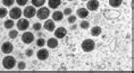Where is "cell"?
I'll return each mask as SVG.
<instances>
[{
  "instance_id": "obj_20",
  "label": "cell",
  "mask_w": 134,
  "mask_h": 73,
  "mask_svg": "<svg viewBox=\"0 0 134 73\" xmlns=\"http://www.w3.org/2000/svg\"><path fill=\"white\" fill-rule=\"evenodd\" d=\"M31 1H32V6H33V7L40 8V7H43V6H44L47 0H31Z\"/></svg>"
},
{
  "instance_id": "obj_8",
  "label": "cell",
  "mask_w": 134,
  "mask_h": 73,
  "mask_svg": "<svg viewBox=\"0 0 134 73\" xmlns=\"http://www.w3.org/2000/svg\"><path fill=\"white\" fill-rule=\"evenodd\" d=\"M86 9L89 11H97L99 9V0H88Z\"/></svg>"
},
{
  "instance_id": "obj_1",
  "label": "cell",
  "mask_w": 134,
  "mask_h": 73,
  "mask_svg": "<svg viewBox=\"0 0 134 73\" xmlns=\"http://www.w3.org/2000/svg\"><path fill=\"white\" fill-rule=\"evenodd\" d=\"M16 59L14 56H10V55H7L5 56L4 60H2V66L6 69V70H13L16 66Z\"/></svg>"
},
{
  "instance_id": "obj_24",
  "label": "cell",
  "mask_w": 134,
  "mask_h": 73,
  "mask_svg": "<svg viewBox=\"0 0 134 73\" xmlns=\"http://www.w3.org/2000/svg\"><path fill=\"white\" fill-rule=\"evenodd\" d=\"M8 15V10L6 7H0V18H5Z\"/></svg>"
},
{
  "instance_id": "obj_10",
  "label": "cell",
  "mask_w": 134,
  "mask_h": 73,
  "mask_svg": "<svg viewBox=\"0 0 134 73\" xmlns=\"http://www.w3.org/2000/svg\"><path fill=\"white\" fill-rule=\"evenodd\" d=\"M36 57H38V60H40V61H46V60L49 57V52H48V49L41 47V48H40L39 51H38V53H36Z\"/></svg>"
},
{
  "instance_id": "obj_25",
  "label": "cell",
  "mask_w": 134,
  "mask_h": 73,
  "mask_svg": "<svg viewBox=\"0 0 134 73\" xmlns=\"http://www.w3.org/2000/svg\"><path fill=\"white\" fill-rule=\"evenodd\" d=\"M0 1L4 4L5 7H10V6L14 5V2H15V0H0Z\"/></svg>"
},
{
  "instance_id": "obj_23",
  "label": "cell",
  "mask_w": 134,
  "mask_h": 73,
  "mask_svg": "<svg viewBox=\"0 0 134 73\" xmlns=\"http://www.w3.org/2000/svg\"><path fill=\"white\" fill-rule=\"evenodd\" d=\"M80 27L82 29H89L90 28V23L88 20H82L80 23Z\"/></svg>"
},
{
  "instance_id": "obj_29",
  "label": "cell",
  "mask_w": 134,
  "mask_h": 73,
  "mask_svg": "<svg viewBox=\"0 0 134 73\" xmlns=\"http://www.w3.org/2000/svg\"><path fill=\"white\" fill-rule=\"evenodd\" d=\"M67 21L69 23V24H75V21H76V16L74 15H69L68 16V18H67Z\"/></svg>"
},
{
  "instance_id": "obj_32",
  "label": "cell",
  "mask_w": 134,
  "mask_h": 73,
  "mask_svg": "<svg viewBox=\"0 0 134 73\" xmlns=\"http://www.w3.org/2000/svg\"><path fill=\"white\" fill-rule=\"evenodd\" d=\"M33 53H34V52H33L32 48H27V49L25 51V55L27 56V57H31V56L33 55Z\"/></svg>"
},
{
  "instance_id": "obj_21",
  "label": "cell",
  "mask_w": 134,
  "mask_h": 73,
  "mask_svg": "<svg viewBox=\"0 0 134 73\" xmlns=\"http://www.w3.org/2000/svg\"><path fill=\"white\" fill-rule=\"evenodd\" d=\"M14 25H15V23L13 19H7L5 23H4V26H5V28H7L8 31L9 29H12L13 27H14Z\"/></svg>"
},
{
  "instance_id": "obj_16",
  "label": "cell",
  "mask_w": 134,
  "mask_h": 73,
  "mask_svg": "<svg viewBox=\"0 0 134 73\" xmlns=\"http://www.w3.org/2000/svg\"><path fill=\"white\" fill-rule=\"evenodd\" d=\"M60 5H62V0H48L49 9H57Z\"/></svg>"
},
{
  "instance_id": "obj_11",
  "label": "cell",
  "mask_w": 134,
  "mask_h": 73,
  "mask_svg": "<svg viewBox=\"0 0 134 73\" xmlns=\"http://www.w3.org/2000/svg\"><path fill=\"white\" fill-rule=\"evenodd\" d=\"M16 25H17V28L19 29V31H23V32H25L26 29L30 27V23H29V20L26 18L25 19H21V18H19Z\"/></svg>"
},
{
  "instance_id": "obj_18",
  "label": "cell",
  "mask_w": 134,
  "mask_h": 73,
  "mask_svg": "<svg viewBox=\"0 0 134 73\" xmlns=\"http://www.w3.org/2000/svg\"><path fill=\"white\" fill-rule=\"evenodd\" d=\"M102 29L100 26H94V27L91 28V31H90V34H91V36H93V37H97V36H99L100 34H101Z\"/></svg>"
},
{
  "instance_id": "obj_3",
  "label": "cell",
  "mask_w": 134,
  "mask_h": 73,
  "mask_svg": "<svg viewBox=\"0 0 134 73\" xmlns=\"http://www.w3.org/2000/svg\"><path fill=\"white\" fill-rule=\"evenodd\" d=\"M81 47H82L83 51L86 52V53L92 52L93 49L96 48V43H94V41H93V39H91V38L84 39V41L82 42V44H81Z\"/></svg>"
},
{
  "instance_id": "obj_31",
  "label": "cell",
  "mask_w": 134,
  "mask_h": 73,
  "mask_svg": "<svg viewBox=\"0 0 134 73\" xmlns=\"http://www.w3.org/2000/svg\"><path fill=\"white\" fill-rule=\"evenodd\" d=\"M72 12H73V10H72V8H69V7H67V8H65V10L63 11V14L65 15V16H69V15H72Z\"/></svg>"
},
{
  "instance_id": "obj_33",
  "label": "cell",
  "mask_w": 134,
  "mask_h": 73,
  "mask_svg": "<svg viewBox=\"0 0 134 73\" xmlns=\"http://www.w3.org/2000/svg\"><path fill=\"white\" fill-rule=\"evenodd\" d=\"M76 28H77V26H76L75 24H74V25H73V26H72V29H73V31H74V29H76Z\"/></svg>"
},
{
  "instance_id": "obj_2",
  "label": "cell",
  "mask_w": 134,
  "mask_h": 73,
  "mask_svg": "<svg viewBox=\"0 0 134 73\" xmlns=\"http://www.w3.org/2000/svg\"><path fill=\"white\" fill-rule=\"evenodd\" d=\"M103 17L108 20H114L120 17V12L118 10H114V9H105L103 10Z\"/></svg>"
},
{
  "instance_id": "obj_30",
  "label": "cell",
  "mask_w": 134,
  "mask_h": 73,
  "mask_svg": "<svg viewBox=\"0 0 134 73\" xmlns=\"http://www.w3.org/2000/svg\"><path fill=\"white\" fill-rule=\"evenodd\" d=\"M15 2H17L18 7H21V6H26L29 2V0H15Z\"/></svg>"
},
{
  "instance_id": "obj_28",
  "label": "cell",
  "mask_w": 134,
  "mask_h": 73,
  "mask_svg": "<svg viewBox=\"0 0 134 73\" xmlns=\"http://www.w3.org/2000/svg\"><path fill=\"white\" fill-rule=\"evenodd\" d=\"M41 28H42V24H41V23H34V24H33V29H34L35 32L41 31Z\"/></svg>"
},
{
  "instance_id": "obj_15",
  "label": "cell",
  "mask_w": 134,
  "mask_h": 73,
  "mask_svg": "<svg viewBox=\"0 0 134 73\" xmlns=\"http://www.w3.org/2000/svg\"><path fill=\"white\" fill-rule=\"evenodd\" d=\"M51 17H52V20H53V21H55V23H58V21H62V20H63L64 14H63V11L56 10V11L51 15Z\"/></svg>"
},
{
  "instance_id": "obj_26",
  "label": "cell",
  "mask_w": 134,
  "mask_h": 73,
  "mask_svg": "<svg viewBox=\"0 0 134 73\" xmlns=\"http://www.w3.org/2000/svg\"><path fill=\"white\" fill-rule=\"evenodd\" d=\"M16 65H17L18 70H25L26 69V63L24 61H19L18 63H16Z\"/></svg>"
},
{
  "instance_id": "obj_13",
  "label": "cell",
  "mask_w": 134,
  "mask_h": 73,
  "mask_svg": "<svg viewBox=\"0 0 134 73\" xmlns=\"http://www.w3.org/2000/svg\"><path fill=\"white\" fill-rule=\"evenodd\" d=\"M43 27H44V29L48 32H53L56 29L55 21H53L52 19H46L44 24H43Z\"/></svg>"
},
{
  "instance_id": "obj_9",
  "label": "cell",
  "mask_w": 134,
  "mask_h": 73,
  "mask_svg": "<svg viewBox=\"0 0 134 73\" xmlns=\"http://www.w3.org/2000/svg\"><path fill=\"white\" fill-rule=\"evenodd\" d=\"M1 46V52L5 53V54H10V53L14 51V45L12 44L10 42H5Z\"/></svg>"
},
{
  "instance_id": "obj_4",
  "label": "cell",
  "mask_w": 134,
  "mask_h": 73,
  "mask_svg": "<svg viewBox=\"0 0 134 73\" xmlns=\"http://www.w3.org/2000/svg\"><path fill=\"white\" fill-rule=\"evenodd\" d=\"M35 15L38 16V18L40 20H46L50 16V9L48 7H40Z\"/></svg>"
},
{
  "instance_id": "obj_17",
  "label": "cell",
  "mask_w": 134,
  "mask_h": 73,
  "mask_svg": "<svg viewBox=\"0 0 134 73\" xmlns=\"http://www.w3.org/2000/svg\"><path fill=\"white\" fill-rule=\"evenodd\" d=\"M47 46L49 48H56L58 46V39L56 37H50L48 41H47Z\"/></svg>"
},
{
  "instance_id": "obj_35",
  "label": "cell",
  "mask_w": 134,
  "mask_h": 73,
  "mask_svg": "<svg viewBox=\"0 0 134 73\" xmlns=\"http://www.w3.org/2000/svg\"><path fill=\"white\" fill-rule=\"evenodd\" d=\"M81 1H88V0H81Z\"/></svg>"
},
{
  "instance_id": "obj_6",
  "label": "cell",
  "mask_w": 134,
  "mask_h": 73,
  "mask_svg": "<svg viewBox=\"0 0 134 73\" xmlns=\"http://www.w3.org/2000/svg\"><path fill=\"white\" fill-rule=\"evenodd\" d=\"M22 42L24 43V44H31V43L34 42V34L31 32H24L22 35Z\"/></svg>"
},
{
  "instance_id": "obj_12",
  "label": "cell",
  "mask_w": 134,
  "mask_h": 73,
  "mask_svg": "<svg viewBox=\"0 0 134 73\" xmlns=\"http://www.w3.org/2000/svg\"><path fill=\"white\" fill-rule=\"evenodd\" d=\"M53 32H55V37L57 39H62L67 35V29L65 27H58V28H56Z\"/></svg>"
},
{
  "instance_id": "obj_5",
  "label": "cell",
  "mask_w": 134,
  "mask_h": 73,
  "mask_svg": "<svg viewBox=\"0 0 134 73\" xmlns=\"http://www.w3.org/2000/svg\"><path fill=\"white\" fill-rule=\"evenodd\" d=\"M22 14L24 15V17L27 19V18H33L36 14V10H35V7L33 6H26L25 9L22 11Z\"/></svg>"
},
{
  "instance_id": "obj_14",
  "label": "cell",
  "mask_w": 134,
  "mask_h": 73,
  "mask_svg": "<svg viewBox=\"0 0 134 73\" xmlns=\"http://www.w3.org/2000/svg\"><path fill=\"white\" fill-rule=\"evenodd\" d=\"M89 16V10L84 7H80L77 10H76V17L81 18V19H84Z\"/></svg>"
},
{
  "instance_id": "obj_34",
  "label": "cell",
  "mask_w": 134,
  "mask_h": 73,
  "mask_svg": "<svg viewBox=\"0 0 134 73\" xmlns=\"http://www.w3.org/2000/svg\"><path fill=\"white\" fill-rule=\"evenodd\" d=\"M67 1H74V0H67Z\"/></svg>"
},
{
  "instance_id": "obj_22",
  "label": "cell",
  "mask_w": 134,
  "mask_h": 73,
  "mask_svg": "<svg viewBox=\"0 0 134 73\" xmlns=\"http://www.w3.org/2000/svg\"><path fill=\"white\" fill-rule=\"evenodd\" d=\"M8 36H9V38H10V39L17 38V36H18V31H16V29H9Z\"/></svg>"
},
{
  "instance_id": "obj_7",
  "label": "cell",
  "mask_w": 134,
  "mask_h": 73,
  "mask_svg": "<svg viewBox=\"0 0 134 73\" xmlns=\"http://www.w3.org/2000/svg\"><path fill=\"white\" fill-rule=\"evenodd\" d=\"M22 9L19 7H13L10 9V11H9V16H10V18L14 20V19H19L22 16Z\"/></svg>"
},
{
  "instance_id": "obj_27",
  "label": "cell",
  "mask_w": 134,
  "mask_h": 73,
  "mask_svg": "<svg viewBox=\"0 0 134 73\" xmlns=\"http://www.w3.org/2000/svg\"><path fill=\"white\" fill-rule=\"evenodd\" d=\"M44 45H46V39L44 38H39L38 41H36V46H38V47H43Z\"/></svg>"
},
{
  "instance_id": "obj_19",
  "label": "cell",
  "mask_w": 134,
  "mask_h": 73,
  "mask_svg": "<svg viewBox=\"0 0 134 73\" xmlns=\"http://www.w3.org/2000/svg\"><path fill=\"white\" fill-rule=\"evenodd\" d=\"M109 6L110 7H113V8H118L122 6L123 4V0H109Z\"/></svg>"
}]
</instances>
